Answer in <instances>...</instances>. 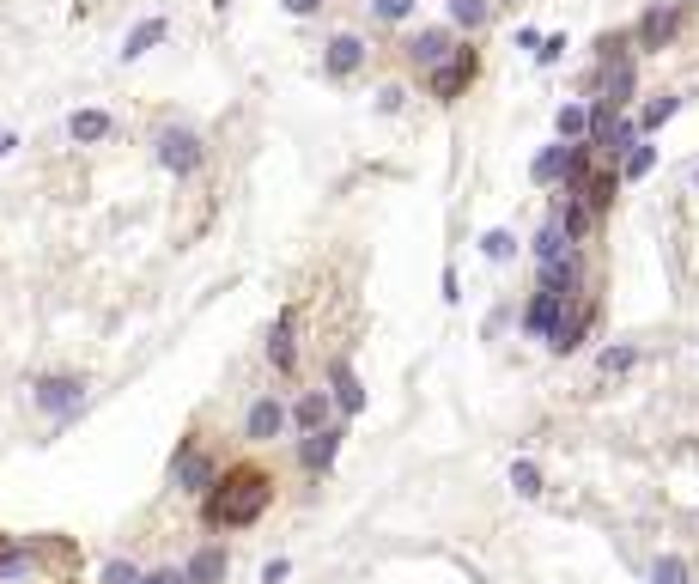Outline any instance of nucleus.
Listing matches in <instances>:
<instances>
[{
	"mask_svg": "<svg viewBox=\"0 0 699 584\" xmlns=\"http://www.w3.org/2000/svg\"><path fill=\"white\" fill-rule=\"evenodd\" d=\"M402 98H408L402 86H383V92H377V110H383V116H390V110H402Z\"/></svg>",
	"mask_w": 699,
	"mask_h": 584,
	"instance_id": "4c0bfd02",
	"label": "nucleus"
},
{
	"mask_svg": "<svg viewBox=\"0 0 699 584\" xmlns=\"http://www.w3.org/2000/svg\"><path fill=\"white\" fill-rule=\"evenodd\" d=\"M633 365H639V347L633 341H614V347L596 353V378H627Z\"/></svg>",
	"mask_w": 699,
	"mask_h": 584,
	"instance_id": "393cba45",
	"label": "nucleus"
},
{
	"mask_svg": "<svg viewBox=\"0 0 699 584\" xmlns=\"http://www.w3.org/2000/svg\"><path fill=\"white\" fill-rule=\"evenodd\" d=\"M329 402H335V414H341V420L365 414V384H359V372H353L347 359H335V365H329Z\"/></svg>",
	"mask_w": 699,
	"mask_h": 584,
	"instance_id": "4468645a",
	"label": "nucleus"
},
{
	"mask_svg": "<svg viewBox=\"0 0 699 584\" xmlns=\"http://www.w3.org/2000/svg\"><path fill=\"white\" fill-rule=\"evenodd\" d=\"M554 128H560V140H590V104H560Z\"/></svg>",
	"mask_w": 699,
	"mask_h": 584,
	"instance_id": "c85d7f7f",
	"label": "nucleus"
},
{
	"mask_svg": "<svg viewBox=\"0 0 699 584\" xmlns=\"http://www.w3.org/2000/svg\"><path fill=\"white\" fill-rule=\"evenodd\" d=\"M566 159H572V140L541 146V153H535V165H529V177H535V183H566Z\"/></svg>",
	"mask_w": 699,
	"mask_h": 584,
	"instance_id": "4be33fe9",
	"label": "nucleus"
},
{
	"mask_svg": "<svg viewBox=\"0 0 699 584\" xmlns=\"http://www.w3.org/2000/svg\"><path fill=\"white\" fill-rule=\"evenodd\" d=\"M280 432H286V402L280 396H256L250 414H244V438L250 445H274Z\"/></svg>",
	"mask_w": 699,
	"mask_h": 584,
	"instance_id": "f8f14e48",
	"label": "nucleus"
},
{
	"mask_svg": "<svg viewBox=\"0 0 699 584\" xmlns=\"http://www.w3.org/2000/svg\"><path fill=\"white\" fill-rule=\"evenodd\" d=\"M566 305L572 299H560V292H548V286H535L529 305H523V335L529 341H554V329L566 323Z\"/></svg>",
	"mask_w": 699,
	"mask_h": 584,
	"instance_id": "0eeeda50",
	"label": "nucleus"
},
{
	"mask_svg": "<svg viewBox=\"0 0 699 584\" xmlns=\"http://www.w3.org/2000/svg\"><path fill=\"white\" fill-rule=\"evenodd\" d=\"M560 55H566V37H541V49H535V61H541V67L560 61Z\"/></svg>",
	"mask_w": 699,
	"mask_h": 584,
	"instance_id": "c9c22d12",
	"label": "nucleus"
},
{
	"mask_svg": "<svg viewBox=\"0 0 699 584\" xmlns=\"http://www.w3.org/2000/svg\"><path fill=\"white\" fill-rule=\"evenodd\" d=\"M511 487H517L523 499H541V487H548V481H541V469H535L529 457H517V463H511Z\"/></svg>",
	"mask_w": 699,
	"mask_h": 584,
	"instance_id": "c756f323",
	"label": "nucleus"
},
{
	"mask_svg": "<svg viewBox=\"0 0 699 584\" xmlns=\"http://www.w3.org/2000/svg\"><path fill=\"white\" fill-rule=\"evenodd\" d=\"M450 49H456V43H450V31H444V25H426V31H414V37H408V61H414V67H426V73H432Z\"/></svg>",
	"mask_w": 699,
	"mask_h": 584,
	"instance_id": "a211bd4d",
	"label": "nucleus"
},
{
	"mask_svg": "<svg viewBox=\"0 0 699 584\" xmlns=\"http://www.w3.org/2000/svg\"><path fill=\"white\" fill-rule=\"evenodd\" d=\"M529 250H535V268H541V262H560V256H566V250H578V244L566 238L560 219H541V232H535V244H529Z\"/></svg>",
	"mask_w": 699,
	"mask_h": 584,
	"instance_id": "5701e85b",
	"label": "nucleus"
},
{
	"mask_svg": "<svg viewBox=\"0 0 699 584\" xmlns=\"http://www.w3.org/2000/svg\"><path fill=\"white\" fill-rule=\"evenodd\" d=\"M165 31H171V25H165L159 13H152V19H140V25L128 31V43H122V61H140V55H152V49L165 43Z\"/></svg>",
	"mask_w": 699,
	"mask_h": 584,
	"instance_id": "aec40b11",
	"label": "nucleus"
},
{
	"mask_svg": "<svg viewBox=\"0 0 699 584\" xmlns=\"http://www.w3.org/2000/svg\"><path fill=\"white\" fill-rule=\"evenodd\" d=\"M280 7H286L292 19H317V13H323V0H280Z\"/></svg>",
	"mask_w": 699,
	"mask_h": 584,
	"instance_id": "e433bc0d",
	"label": "nucleus"
},
{
	"mask_svg": "<svg viewBox=\"0 0 699 584\" xmlns=\"http://www.w3.org/2000/svg\"><path fill=\"white\" fill-rule=\"evenodd\" d=\"M341 438H347V426H341V420H329L323 432H304V438H298V469L323 475V469L341 457Z\"/></svg>",
	"mask_w": 699,
	"mask_h": 584,
	"instance_id": "1a4fd4ad",
	"label": "nucleus"
},
{
	"mask_svg": "<svg viewBox=\"0 0 699 584\" xmlns=\"http://www.w3.org/2000/svg\"><path fill=\"white\" fill-rule=\"evenodd\" d=\"M67 134L80 140V146H104V140L116 134V122H110L104 110H73V116H67Z\"/></svg>",
	"mask_w": 699,
	"mask_h": 584,
	"instance_id": "6ab92c4d",
	"label": "nucleus"
},
{
	"mask_svg": "<svg viewBox=\"0 0 699 584\" xmlns=\"http://www.w3.org/2000/svg\"><path fill=\"white\" fill-rule=\"evenodd\" d=\"M675 110H681V98H675V92H657V98H651V104H645L633 122H639V134H657V128H663Z\"/></svg>",
	"mask_w": 699,
	"mask_h": 584,
	"instance_id": "a878e982",
	"label": "nucleus"
},
{
	"mask_svg": "<svg viewBox=\"0 0 699 584\" xmlns=\"http://www.w3.org/2000/svg\"><path fill=\"white\" fill-rule=\"evenodd\" d=\"M183 572H189V584H219V578H225V548H219V542H207V548H195Z\"/></svg>",
	"mask_w": 699,
	"mask_h": 584,
	"instance_id": "b1692460",
	"label": "nucleus"
},
{
	"mask_svg": "<svg viewBox=\"0 0 699 584\" xmlns=\"http://www.w3.org/2000/svg\"><path fill=\"white\" fill-rule=\"evenodd\" d=\"M98 584H140V566L134 560H104V578Z\"/></svg>",
	"mask_w": 699,
	"mask_h": 584,
	"instance_id": "72a5a7b5",
	"label": "nucleus"
},
{
	"mask_svg": "<svg viewBox=\"0 0 699 584\" xmlns=\"http://www.w3.org/2000/svg\"><path fill=\"white\" fill-rule=\"evenodd\" d=\"M213 475H219V463H213V451H207V445H201V438L189 432V438H183V445L171 451V487H177V493H207V487H213Z\"/></svg>",
	"mask_w": 699,
	"mask_h": 584,
	"instance_id": "39448f33",
	"label": "nucleus"
},
{
	"mask_svg": "<svg viewBox=\"0 0 699 584\" xmlns=\"http://www.w3.org/2000/svg\"><path fill=\"white\" fill-rule=\"evenodd\" d=\"M475 73H481V55H475L469 43H456V49L426 73V92H432L438 104H450V98H462V92L475 86Z\"/></svg>",
	"mask_w": 699,
	"mask_h": 584,
	"instance_id": "20e7f679",
	"label": "nucleus"
},
{
	"mask_svg": "<svg viewBox=\"0 0 699 584\" xmlns=\"http://www.w3.org/2000/svg\"><path fill=\"white\" fill-rule=\"evenodd\" d=\"M675 31H681V7H651V13L639 19L633 43H639V49H663V43H675Z\"/></svg>",
	"mask_w": 699,
	"mask_h": 584,
	"instance_id": "f3484780",
	"label": "nucleus"
},
{
	"mask_svg": "<svg viewBox=\"0 0 699 584\" xmlns=\"http://www.w3.org/2000/svg\"><path fill=\"white\" fill-rule=\"evenodd\" d=\"M13 146H19V140H13V134H0V159H7V153H13Z\"/></svg>",
	"mask_w": 699,
	"mask_h": 584,
	"instance_id": "ea45409f",
	"label": "nucleus"
},
{
	"mask_svg": "<svg viewBox=\"0 0 699 584\" xmlns=\"http://www.w3.org/2000/svg\"><path fill=\"white\" fill-rule=\"evenodd\" d=\"M590 323H596V305H590V299H572V305H566V323L554 329L548 347H554V353H578L584 335H590Z\"/></svg>",
	"mask_w": 699,
	"mask_h": 584,
	"instance_id": "dca6fc26",
	"label": "nucleus"
},
{
	"mask_svg": "<svg viewBox=\"0 0 699 584\" xmlns=\"http://www.w3.org/2000/svg\"><path fill=\"white\" fill-rule=\"evenodd\" d=\"M554 219L566 226V238H572V244H584V238H590V226H596L590 201H584V195H572V189H566V201H560V213H554Z\"/></svg>",
	"mask_w": 699,
	"mask_h": 584,
	"instance_id": "412c9836",
	"label": "nucleus"
},
{
	"mask_svg": "<svg viewBox=\"0 0 699 584\" xmlns=\"http://www.w3.org/2000/svg\"><path fill=\"white\" fill-rule=\"evenodd\" d=\"M262 353H268V372H274V378H298V311H292V305L274 317Z\"/></svg>",
	"mask_w": 699,
	"mask_h": 584,
	"instance_id": "423d86ee",
	"label": "nucleus"
},
{
	"mask_svg": "<svg viewBox=\"0 0 699 584\" xmlns=\"http://www.w3.org/2000/svg\"><path fill=\"white\" fill-rule=\"evenodd\" d=\"M152 159H159L171 177H195V171L207 165V140H201V128H189V122H165L159 134H152Z\"/></svg>",
	"mask_w": 699,
	"mask_h": 584,
	"instance_id": "f03ea898",
	"label": "nucleus"
},
{
	"mask_svg": "<svg viewBox=\"0 0 699 584\" xmlns=\"http://www.w3.org/2000/svg\"><path fill=\"white\" fill-rule=\"evenodd\" d=\"M633 80H639L633 55H608V61H602V92H596V104L627 110V104H633Z\"/></svg>",
	"mask_w": 699,
	"mask_h": 584,
	"instance_id": "9b49d317",
	"label": "nucleus"
},
{
	"mask_svg": "<svg viewBox=\"0 0 699 584\" xmlns=\"http://www.w3.org/2000/svg\"><path fill=\"white\" fill-rule=\"evenodd\" d=\"M335 420V402H329V390H298L292 402H286V426L304 438V432H323Z\"/></svg>",
	"mask_w": 699,
	"mask_h": 584,
	"instance_id": "9d476101",
	"label": "nucleus"
},
{
	"mask_svg": "<svg viewBox=\"0 0 699 584\" xmlns=\"http://www.w3.org/2000/svg\"><path fill=\"white\" fill-rule=\"evenodd\" d=\"M140 584H189V572L183 566H152V572H140Z\"/></svg>",
	"mask_w": 699,
	"mask_h": 584,
	"instance_id": "f704fd0d",
	"label": "nucleus"
},
{
	"mask_svg": "<svg viewBox=\"0 0 699 584\" xmlns=\"http://www.w3.org/2000/svg\"><path fill=\"white\" fill-rule=\"evenodd\" d=\"M268 505H274V475L262 463H231L201 493V524L207 530H250Z\"/></svg>",
	"mask_w": 699,
	"mask_h": 584,
	"instance_id": "f257e3e1",
	"label": "nucleus"
},
{
	"mask_svg": "<svg viewBox=\"0 0 699 584\" xmlns=\"http://www.w3.org/2000/svg\"><path fill=\"white\" fill-rule=\"evenodd\" d=\"M481 256H487V262H511V256H517V238H511L505 226H493V232H481Z\"/></svg>",
	"mask_w": 699,
	"mask_h": 584,
	"instance_id": "7c9ffc66",
	"label": "nucleus"
},
{
	"mask_svg": "<svg viewBox=\"0 0 699 584\" xmlns=\"http://www.w3.org/2000/svg\"><path fill=\"white\" fill-rule=\"evenodd\" d=\"M43 560V542H19V536H0V584H19L31 578Z\"/></svg>",
	"mask_w": 699,
	"mask_h": 584,
	"instance_id": "2eb2a0df",
	"label": "nucleus"
},
{
	"mask_svg": "<svg viewBox=\"0 0 699 584\" xmlns=\"http://www.w3.org/2000/svg\"><path fill=\"white\" fill-rule=\"evenodd\" d=\"M286 572H292V560H268L262 566V584H286Z\"/></svg>",
	"mask_w": 699,
	"mask_h": 584,
	"instance_id": "58836bf2",
	"label": "nucleus"
},
{
	"mask_svg": "<svg viewBox=\"0 0 699 584\" xmlns=\"http://www.w3.org/2000/svg\"><path fill=\"white\" fill-rule=\"evenodd\" d=\"M365 61H371V49H365L359 31H335L323 43V73L329 80H353V73H365Z\"/></svg>",
	"mask_w": 699,
	"mask_h": 584,
	"instance_id": "6e6552de",
	"label": "nucleus"
},
{
	"mask_svg": "<svg viewBox=\"0 0 699 584\" xmlns=\"http://www.w3.org/2000/svg\"><path fill=\"white\" fill-rule=\"evenodd\" d=\"M651 171H657V146H651V140L627 146V159H620V177H627V183H639V177H651Z\"/></svg>",
	"mask_w": 699,
	"mask_h": 584,
	"instance_id": "bb28decb",
	"label": "nucleus"
},
{
	"mask_svg": "<svg viewBox=\"0 0 699 584\" xmlns=\"http://www.w3.org/2000/svg\"><path fill=\"white\" fill-rule=\"evenodd\" d=\"M693 183H699V159H693Z\"/></svg>",
	"mask_w": 699,
	"mask_h": 584,
	"instance_id": "a19ab883",
	"label": "nucleus"
},
{
	"mask_svg": "<svg viewBox=\"0 0 699 584\" xmlns=\"http://www.w3.org/2000/svg\"><path fill=\"white\" fill-rule=\"evenodd\" d=\"M651 584H687V560H681V554H663V560L651 566Z\"/></svg>",
	"mask_w": 699,
	"mask_h": 584,
	"instance_id": "2f4dec72",
	"label": "nucleus"
},
{
	"mask_svg": "<svg viewBox=\"0 0 699 584\" xmlns=\"http://www.w3.org/2000/svg\"><path fill=\"white\" fill-rule=\"evenodd\" d=\"M493 19V0H450V25H462V31H481Z\"/></svg>",
	"mask_w": 699,
	"mask_h": 584,
	"instance_id": "cd10ccee",
	"label": "nucleus"
},
{
	"mask_svg": "<svg viewBox=\"0 0 699 584\" xmlns=\"http://www.w3.org/2000/svg\"><path fill=\"white\" fill-rule=\"evenodd\" d=\"M371 13L383 25H402V19H414V0H371Z\"/></svg>",
	"mask_w": 699,
	"mask_h": 584,
	"instance_id": "473e14b6",
	"label": "nucleus"
},
{
	"mask_svg": "<svg viewBox=\"0 0 699 584\" xmlns=\"http://www.w3.org/2000/svg\"><path fill=\"white\" fill-rule=\"evenodd\" d=\"M86 396H92V384H86L80 372H43V378L31 384V402H37L55 426L80 414V408H86Z\"/></svg>",
	"mask_w": 699,
	"mask_h": 584,
	"instance_id": "7ed1b4c3",
	"label": "nucleus"
},
{
	"mask_svg": "<svg viewBox=\"0 0 699 584\" xmlns=\"http://www.w3.org/2000/svg\"><path fill=\"white\" fill-rule=\"evenodd\" d=\"M535 286L560 292V299H578V292H584V256H578V250H566L560 262H541V268H535Z\"/></svg>",
	"mask_w": 699,
	"mask_h": 584,
	"instance_id": "ddd939ff",
	"label": "nucleus"
}]
</instances>
